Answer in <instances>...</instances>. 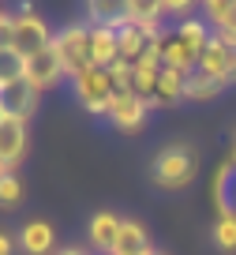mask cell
<instances>
[{
	"label": "cell",
	"instance_id": "12",
	"mask_svg": "<svg viewBox=\"0 0 236 255\" xmlns=\"http://www.w3.org/2000/svg\"><path fill=\"white\" fill-rule=\"evenodd\" d=\"M19 248H23L26 255H56V233H53V225L41 222V218L26 222L23 229H19Z\"/></svg>",
	"mask_w": 236,
	"mask_h": 255
},
{
	"label": "cell",
	"instance_id": "25",
	"mask_svg": "<svg viewBox=\"0 0 236 255\" xmlns=\"http://www.w3.org/2000/svg\"><path fill=\"white\" fill-rule=\"evenodd\" d=\"M4 19H8V11H4V8H0V23H4Z\"/></svg>",
	"mask_w": 236,
	"mask_h": 255
},
{
	"label": "cell",
	"instance_id": "8",
	"mask_svg": "<svg viewBox=\"0 0 236 255\" xmlns=\"http://www.w3.org/2000/svg\"><path fill=\"white\" fill-rule=\"evenodd\" d=\"M146 113H150V102H142L139 94H117L109 105V124L120 131H139L146 124Z\"/></svg>",
	"mask_w": 236,
	"mask_h": 255
},
{
	"label": "cell",
	"instance_id": "17",
	"mask_svg": "<svg viewBox=\"0 0 236 255\" xmlns=\"http://www.w3.org/2000/svg\"><path fill=\"white\" fill-rule=\"evenodd\" d=\"M173 30H176V38H180L184 45H188V53L195 56V60L206 53V45L214 41V30L206 26V19H203V15H191V19H184V23H176Z\"/></svg>",
	"mask_w": 236,
	"mask_h": 255
},
{
	"label": "cell",
	"instance_id": "19",
	"mask_svg": "<svg viewBox=\"0 0 236 255\" xmlns=\"http://www.w3.org/2000/svg\"><path fill=\"white\" fill-rule=\"evenodd\" d=\"M214 240L221 252H236V214H221L214 222Z\"/></svg>",
	"mask_w": 236,
	"mask_h": 255
},
{
	"label": "cell",
	"instance_id": "1",
	"mask_svg": "<svg viewBox=\"0 0 236 255\" xmlns=\"http://www.w3.org/2000/svg\"><path fill=\"white\" fill-rule=\"evenodd\" d=\"M199 173V150L188 143V139H176V143H165L161 150L150 158V180L165 191H184L191 188Z\"/></svg>",
	"mask_w": 236,
	"mask_h": 255
},
{
	"label": "cell",
	"instance_id": "4",
	"mask_svg": "<svg viewBox=\"0 0 236 255\" xmlns=\"http://www.w3.org/2000/svg\"><path fill=\"white\" fill-rule=\"evenodd\" d=\"M71 90H75V102L83 105L94 117H109V105L117 98V83H113V68H94L90 64L83 75L71 79Z\"/></svg>",
	"mask_w": 236,
	"mask_h": 255
},
{
	"label": "cell",
	"instance_id": "18",
	"mask_svg": "<svg viewBox=\"0 0 236 255\" xmlns=\"http://www.w3.org/2000/svg\"><path fill=\"white\" fill-rule=\"evenodd\" d=\"M221 90H225V83H221V79H214V75H206L203 68H195V72H188L184 102H210V98H218Z\"/></svg>",
	"mask_w": 236,
	"mask_h": 255
},
{
	"label": "cell",
	"instance_id": "9",
	"mask_svg": "<svg viewBox=\"0 0 236 255\" xmlns=\"http://www.w3.org/2000/svg\"><path fill=\"white\" fill-rule=\"evenodd\" d=\"M157 34L161 30H142V26L124 23L120 26V64H139V60H146V56H154Z\"/></svg>",
	"mask_w": 236,
	"mask_h": 255
},
{
	"label": "cell",
	"instance_id": "20",
	"mask_svg": "<svg viewBox=\"0 0 236 255\" xmlns=\"http://www.w3.org/2000/svg\"><path fill=\"white\" fill-rule=\"evenodd\" d=\"M19 199H23L19 173H0V207H15Z\"/></svg>",
	"mask_w": 236,
	"mask_h": 255
},
{
	"label": "cell",
	"instance_id": "16",
	"mask_svg": "<svg viewBox=\"0 0 236 255\" xmlns=\"http://www.w3.org/2000/svg\"><path fill=\"white\" fill-rule=\"evenodd\" d=\"M165 11L161 0H124V23L142 26V30H165Z\"/></svg>",
	"mask_w": 236,
	"mask_h": 255
},
{
	"label": "cell",
	"instance_id": "27",
	"mask_svg": "<svg viewBox=\"0 0 236 255\" xmlns=\"http://www.w3.org/2000/svg\"><path fill=\"white\" fill-rule=\"evenodd\" d=\"M154 255H165V252H154Z\"/></svg>",
	"mask_w": 236,
	"mask_h": 255
},
{
	"label": "cell",
	"instance_id": "2",
	"mask_svg": "<svg viewBox=\"0 0 236 255\" xmlns=\"http://www.w3.org/2000/svg\"><path fill=\"white\" fill-rule=\"evenodd\" d=\"M53 53L56 60H60L64 75L68 79H75V75H83L90 68V23L87 19H79V23H68L60 26V30L53 34Z\"/></svg>",
	"mask_w": 236,
	"mask_h": 255
},
{
	"label": "cell",
	"instance_id": "14",
	"mask_svg": "<svg viewBox=\"0 0 236 255\" xmlns=\"http://www.w3.org/2000/svg\"><path fill=\"white\" fill-rule=\"evenodd\" d=\"M214 207L221 214H236V158H225L214 176Z\"/></svg>",
	"mask_w": 236,
	"mask_h": 255
},
{
	"label": "cell",
	"instance_id": "6",
	"mask_svg": "<svg viewBox=\"0 0 236 255\" xmlns=\"http://www.w3.org/2000/svg\"><path fill=\"white\" fill-rule=\"evenodd\" d=\"M38 98H41L38 87H30L26 79H19V83L0 87V109H4V117H15V120L26 124V120L34 117V109H38Z\"/></svg>",
	"mask_w": 236,
	"mask_h": 255
},
{
	"label": "cell",
	"instance_id": "21",
	"mask_svg": "<svg viewBox=\"0 0 236 255\" xmlns=\"http://www.w3.org/2000/svg\"><path fill=\"white\" fill-rule=\"evenodd\" d=\"M161 11H165V15H173L176 23H184V19L195 15V4H191V0H161Z\"/></svg>",
	"mask_w": 236,
	"mask_h": 255
},
{
	"label": "cell",
	"instance_id": "10",
	"mask_svg": "<svg viewBox=\"0 0 236 255\" xmlns=\"http://www.w3.org/2000/svg\"><path fill=\"white\" fill-rule=\"evenodd\" d=\"M23 79L30 83V87H38V90H49V87H56V83L64 79V68H60V60H56L53 45H49L45 53L23 60Z\"/></svg>",
	"mask_w": 236,
	"mask_h": 255
},
{
	"label": "cell",
	"instance_id": "22",
	"mask_svg": "<svg viewBox=\"0 0 236 255\" xmlns=\"http://www.w3.org/2000/svg\"><path fill=\"white\" fill-rule=\"evenodd\" d=\"M0 255H15V237L8 229H0Z\"/></svg>",
	"mask_w": 236,
	"mask_h": 255
},
{
	"label": "cell",
	"instance_id": "24",
	"mask_svg": "<svg viewBox=\"0 0 236 255\" xmlns=\"http://www.w3.org/2000/svg\"><path fill=\"white\" fill-rule=\"evenodd\" d=\"M233 158H236V131H233Z\"/></svg>",
	"mask_w": 236,
	"mask_h": 255
},
{
	"label": "cell",
	"instance_id": "7",
	"mask_svg": "<svg viewBox=\"0 0 236 255\" xmlns=\"http://www.w3.org/2000/svg\"><path fill=\"white\" fill-rule=\"evenodd\" d=\"M199 68H203L206 75H214V79H221L225 87H233L236 83V49L225 45L221 38H214L210 45H206V53L199 56Z\"/></svg>",
	"mask_w": 236,
	"mask_h": 255
},
{
	"label": "cell",
	"instance_id": "26",
	"mask_svg": "<svg viewBox=\"0 0 236 255\" xmlns=\"http://www.w3.org/2000/svg\"><path fill=\"white\" fill-rule=\"evenodd\" d=\"M0 120H4V109H0Z\"/></svg>",
	"mask_w": 236,
	"mask_h": 255
},
{
	"label": "cell",
	"instance_id": "13",
	"mask_svg": "<svg viewBox=\"0 0 236 255\" xmlns=\"http://www.w3.org/2000/svg\"><path fill=\"white\" fill-rule=\"evenodd\" d=\"M157 248L150 244V233L142 222H135V218H124V229H120L117 244H113L109 255H154Z\"/></svg>",
	"mask_w": 236,
	"mask_h": 255
},
{
	"label": "cell",
	"instance_id": "15",
	"mask_svg": "<svg viewBox=\"0 0 236 255\" xmlns=\"http://www.w3.org/2000/svg\"><path fill=\"white\" fill-rule=\"evenodd\" d=\"M184 87H188V75L176 72V68H161V79H157L154 102L150 109H173V105L184 102Z\"/></svg>",
	"mask_w": 236,
	"mask_h": 255
},
{
	"label": "cell",
	"instance_id": "23",
	"mask_svg": "<svg viewBox=\"0 0 236 255\" xmlns=\"http://www.w3.org/2000/svg\"><path fill=\"white\" fill-rule=\"evenodd\" d=\"M56 255H90V252H87V248H60Z\"/></svg>",
	"mask_w": 236,
	"mask_h": 255
},
{
	"label": "cell",
	"instance_id": "11",
	"mask_svg": "<svg viewBox=\"0 0 236 255\" xmlns=\"http://www.w3.org/2000/svg\"><path fill=\"white\" fill-rule=\"evenodd\" d=\"M120 229H124V218H120L117 210H98V214L90 218V225H87V237H90V244H94L98 252L109 255L113 244H117V237H120Z\"/></svg>",
	"mask_w": 236,
	"mask_h": 255
},
{
	"label": "cell",
	"instance_id": "5",
	"mask_svg": "<svg viewBox=\"0 0 236 255\" xmlns=\"http://www.w3.org/2000/svg\"><path fill=\"white\" fill-rule=\"evenodd\" d=\"M26 124L15 117H4L0 120V173H15V165L26 158Z\"/></svg>",
	"mask_w": 236,
	"mask_h": 255
},
{
	"label": "cell",
	"instance_id": "3",
	"mask_svg": "<svg viewBox=\"0 0 236 255\" xmlns=\"http://www.w3.org/2000/svg\"><path fill=\"white\" fill-rule=\"evenodd\" d=\"M53 34L56 30H49V23L38 15V8L23 4L19 11H11V53H19L23 60L45 53L53 45Z\"/></svg>",
	"mask_w": 236,
	"mask_h": 255
}]
</instances>
